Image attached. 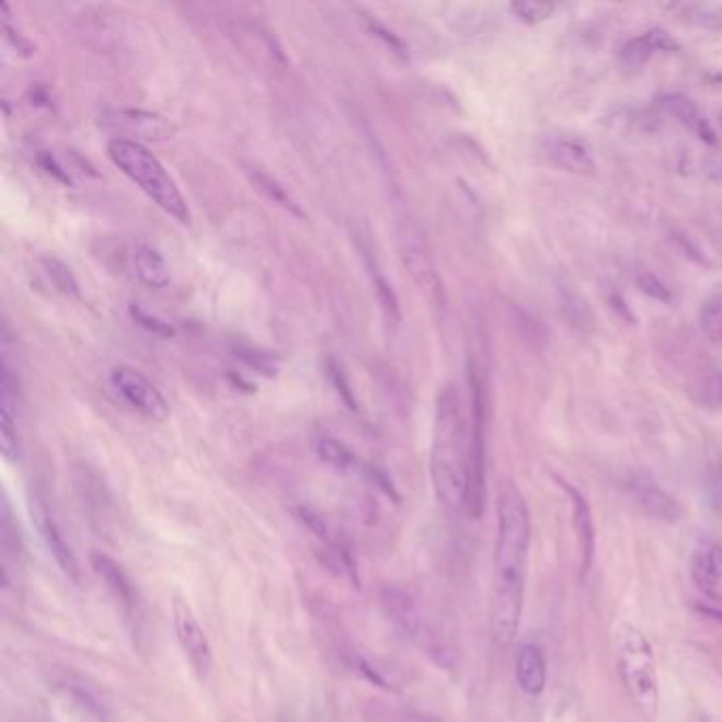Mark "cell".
Instances as JSON below:
<instances>
[{
	"instance_id": "cell-28",
	"label": "cell",
	"mask_w": 722,
	"mask_h": 722,
	"mask_svg": "<svg viewBox=\"0 0 722 722\" xmlns=\"http://www.w3.org/2000/svg\"><path fill=\"white\" fill-rule=\"evenodd\" d=\"M43 272H45L47 280L51 283V286H54L60 295H66V297H79V283H77V278L72 276L70 267L64 265L60 259H56V256H45V259H43Z\"/></svg>"
},
{
	"instance_id": "cell-4",
	"label": "cell",
	"mask_w": 722,
	"mask_h": 722,
	"mask_svg": "<svg viewBox=\"0 0 722 722\" xmlns=\"http://www.w3.org/2000/svg\"><path fill=\"white\" fill-rule=\"evenodd\" d=\"M617 667L631 703L646 717L655 719L660 710V676L655 651L646 635L633 626H619L617 635Z\"/></svg>"
},
{
	"instance_id": "cell-11",
	"label": "cell",
	"mask_w": 722,
	"mask_h": 722,
	"mask_svg": "<svg viewBox=\"0 0 722 722\" xmlns=\"http://www.w3.org/2000/svg\"><path fill=\"white\" fill-rule=\"evenodd\" d=\"M31 517L36 532L43 540V545L49 551V555L56 560V564L60 565V570L70 581L79 583L81 570H79L77 555L72 553V547L66 542L58 522L54 519V513L49 511V506L38 494H34L31 498Z\"/></svg>"
},
{
	"instance_id": "cell-5",
	"label": "cell",
	"mask_w": 722,
	"mask_h": 722,
	"mask_svg": "<svg viewBox=\"0 0 722 722\" xmlns=\"http://www.w3.org/2000/svg\"><path fill=\"white\" fill-rule=\"evenodd\" d=\"M471 451H469V490H467V515L479 519L485 506V437H488V390L479 367L471 360Z\"/></svg>"
},
{
	"instance_id": "cell-33",
	"label": "cell",
	"mask_w": 722,
	"mask_h": 722,
	"mask_svg": "<svg viewBox=\"0 0 722 722\" xmlns=\"http://www.w3.org/2000/svg\"><path fill=\"white\" fill-rule=\"evenodd\" d=\"M326 376L331 379L333 388L337 390V394L344 399V403H346L347 408L352 409V411H356V409H358V403H356V399H354V390H352L346 374H344V369H342V365H340L337 360H333V358L326 360Z\"/></svg>"
},
{
	"instance_id": "cell-1",
	"label": "cell",
	"mask_w": 722,
	"mask_h": 722,
	"mask_svg": "<svg viewBox=\"0 0 722 722\" xmlns=\"http://www.w3.org/2000/svg\"><path fill=\"white\" fill-rule=\"evenodd\" d=\"M498 526L494 547L490 631L496 646H508L522 623L530 555V511L522 492L504 481L498 492Z\"/></svg>"
},
{
	"instance_id": "cell-19",
	"label": "cell",
	"mask_w": 722,
	"mask_h": 722,
	"mask_svg": "<svg viewBox=\"0 0 722 722\" xmlns=\"http://www.w3.org/2000/svg\"><path fill=\"white\" fill-rule=\"evenodd\" d=\"M131 265L138 280L149 288H165L170 284V267L161 252L149 244H136L131 252Z\"/></svg>"
},
{
	"instance_id": "cell-24",
	"label": "cell",
	"mask_w": 722,
	"mask_h": 722,
	"mask_svg": "<svg viewBox=\"0 0 722 722\" xmlns=\"http://www.w3.org/2000/svg\"><path fill=\"white\" fill-rule=\"evenodd\" d=\"M249 176H251L254 188H256L259 193H263L270 202L278 204L280 208L288 210L290 215H295V217H299V219L306 217V213L301 210L299 202H297V199L288 193V188L280 185L276 179H272L270 174H265V172H261V170H249Z\"/></svg>"
},
{
	"instance_id": "cell-3",
	"label": "cell",
	"mask_w": 722,
	"mask_h": 722,
	"mask_svg": "<svg viewBox=\"0 0 722 722\" xmlns=\"http://www.w3.org/2000/svg\"><path fill=\"white\" fill-rule=\"evenodd\" d=\"M106 156L113 161V165L119 168L142 193H147L165 215L179 220L181 225L191 222V210L185 195L168 174L163 163L145 145L124 138H111L106 145Z\"/></svg>"
},
{
	"instance_id": "cell-35",
	"label": "cell",
	"mask_w": 722,
	"mask_h": 722,
	"mask_svg": "<svg viewBox=\"0 0 722 722\" xmlns=\"http://www.w3.org/2000/svg\"><path fill=\"white\" fill-rule=\"evenodd\" d=\"M2 15H4V18H2L4 38L13 45V49H15L18 54H22V56H32L31 41H28L24 34H20V32L11 26V20H9V7H7V4H2Z\"/></svg>"
},
{
	"instance_id": "cell-21",
	"label": "cell",
	"mask_w": 722,
	"mask_h": 722,
	"mask_svg": "<svg viewBox=\"0 0 722 722\" xmlns=\"http://www.w3.org/2000/svg\"><path fill=\"white\" fill-rule=\"evenodd\" d=\"M314 451L316 456L329 465L331 469L337 472H346V474H356V472L365 471V467L360 465L358 456L347 447L346 443H342L326 433H318L314 437Z\"/></svg>"
},
{
	"instance_id": "cell-15",
	"label": "cell",
	"mask_w": 722,
	"mask_h": 722,
	"mask_svg": "<svg viewBox=\"0 0 722 722\" xmlns=\"http://www.w3.org/2000/svg\"><path fill=\"white\" fill-rule=\"evenodd\" d=\"M558 303H560V314L570 324L576 333L581 335H592L596 329V314L589 303V299L570 283V280H560L558 283Z\"/></svg>"
},
{
	"instance_id": "cell-36",
	"label": "cell",
	"mask_w": 722,
	"mask_h": 722,
	"mask_svg": "<svg viewBox=\"0 0 722 722\" xmlns=\"http://www.w3.org/2000/svg\"><path fill=\"white\" fill-rule=\"evenodd\" d=\"M367 26H369V31L376 34L377 38H381V41L390 47V51H394V54H399V56H403V58L408 56L405 43H403L394 32L388 31L383 24H379L374 18H367Z\"/></svg>"
},
{
	"instance_id": "cell-17",
	"label": "cell",
	"mask_w": 722,
	"mask_h": 722,
	"mask_svg": "<svg viewBox=\"0 0 722 722\" xmlns=\"http://www.w3.org/2000/svg\"><path fill=\"white\" fill-rule=\"evenodd\" d=\"M515 676L519 689L528 697H538L547 687V661L538 644H524L515 660Z\"/></svg>"
},
{
	"instance_id": "cell-30",
	"label": "cell",
	"mask_w": 722,
	"mask_h": 722,
	"mask_svg": "<svg viewBox=\"0 0 722 722\" xmlns=\"http://www.w3.org/2000/svg\"><path fill=\"white\" fill-rule=\"evenodd\" d=\"M62 691L66 692V697L90 719L94 722H108V714L104 710L102 703H98L92 692L83 691V689H77L75 685H64Z\"/></svg>"
},
{
	"instance_id": "cell-29",
	"label": "cell",
	"mask_w": 722,
	"mask_h": 722,
	"mask_svg": "<svg viewBox=\"0 0 722 722\" xmlns=\"http://www.w3.org/2000/svg\"><path fill=\"white\" fill-rule=\"evenodd\" d=\"M508 11L522 24L536 26V24H542V22H547V20L553 18L555 4H551V2H536V0H515V2L508 4Z\"/></svg>"
},
{
	"instance_id": "cell-6",
	"label": "cell",
	"mask_w": 722,
	"mask_h": 722,
	"mask_svg": "<svg viewBox=\"0 0 722 722\" xmlns=\"http://www.w3.org/2000/svg\"><path fill=\"white\" fill-rule=\"evenodd\" d=\"M399 247L401 259L420 290L426 295L433 308H445V288L440 283L439 272L428 247L426 233L420 229L415 220H403L399 227Z\"/></svg>"
},
{
	"instance_id": "cell-14",
	"label": "cell",
	"mask_w": 722,
	"mask_h": 722,
	"mask_svg": "<svg viewBox=\"0 0 722 722\" xmlns=\"http://www.w3.org/2000/svg\"><path fill=\"white\" fill-rule=\"evenodd\" d=\"M564 488L570 503H572V513H574V528H576V538H578V553H581V576H585L594 562V549H596V528H594V517H592V506L587 498L570 483L560 481Z\"/></svg>"
},
{
	"instance_id": "cell-25",
	"label": "cell",
	"mask_w": 722,
	"mask_h": 722,
	"mask_svg": "<svg viewBox=\"0 0 722 722\" xmlns=\"http://www.w3.org/2000/svg\"><path fill=\"white\" fill-rule=\"evenodd\" d=\"M365 259H367V265H369V274H371L374 288H376L377 301H379V306L383 310V316H386L388 322H392L397 326L401 322V303H399V297H397L392 284L388 283V278L377 267L376 256H371L369 252H365Z\"/></svg>"
},
{
	"instance_id": "cell-12",
	"label": "cell",
	"mask_w": 722,
	"mask_h": 722,
	"mask_svg": "<svg viewBox=\"0 0 722 722\" xmlns=\"http://www.w3.org/2000/svg\"><path fill=\"white\" fill-rule=\"evenodd\" d=\"M628 494L640 506V511L653 519L674 524L683 515V506L678 501L649 474H633L628 481Z\"/></svg>"
},
{
	"instance_id": "cell-37",
	"label": "cell",
	"mask_w": 722,
	"mask_h": 722,
	"mask_svg": "<svg viewBox=\"0 0 722 722\" xmlns=\"http://www.w3.org/2000/svg\"><path fill=\"white\" fill-rule=\"evenodd\" d=\"M710 503L714 506V511L721 515L722 519V469L712 474L710 479Z\"/></svg>"
},
{
	"instance_id": "cell-2",
	"label": "cell",
	"mask_w": 722,
	"mask_h": 722,
	"mask_svg": "<svg viewBox=\"0 0 722 722\" xmlns=\"http://www.w3.org/2000/svg\"><path fill=\"white\" fill-rule=\"evenodd\" d=\"M469 451L471 428L454 383H447L437 397L433 449H431V479L433 488L447 513H467L469 490Z\"/></svg>"
},
{
	"instance_id": "cell-32",
	"label": "cell",
	"mask_w": 722,
	"mask_h": 722,
	"mask_svg": "<svg viewBox=\"0 0 722 722\" xmlns=\"http://www.w3.org/2000/svg\"><path fill=\"white\" fill-rule=\"evenodd\" d=\"M699 326L712 344H722V303H708L699 314Z\"/></svg>"
},
{
	"instance_id": "cell-8",
	"label": "cell",
	"mask_w": 722,
	"mask_h": 722,
	"mask_svg": "<svg viewBox=\"0 0 722 722\" xmlns=\"http://www.w3.org/2000/svg\"><path fill=\"white\" fill-rule=\"evenodd\" d=\"M111 383L127 405L136 409L138 413H142L145 417L156 420V422L168 420L170 405H168L165 397L142 371H138L129 365H119L111 371Z\"/></svg>"
},
{
	"instance_id": "cell-16",
	"label": "cell",
	"mask_w": 722,
	"mask_h": 722,
	"mask_svg": "<svg viewBox=\"0 0 722 722\" xmlns=\"http://www.w3.org/2000/svg\"><path fill=\"white\" fill-rule=\"evenodd\" d=\"M678 49H680V45L669 32L653 28V31H646L644 34L631 38L623 45L621 62L626 64L628 68H640L649 62L655 54H674Z\"/></svg>"
},
{
	"instance_id": "cell-20",
	"label": "cell",
	"mask_w": 722,
	"mask_h": 722,
	"mask_svg": "<svg viewBox=\"0 0 722 722\" xmlns=\"http://www.w3.org/2000/svg\"><path fill=\"white\" fill-rule=\"evenodd\" d=\"M92 568H94L95 574L104 581L108 592L124 604L127 612H131L136 606V592H134V585L127 578L126 572L122 570V565L117 564L115 560H111L108 555L94 553Z\"/></svg>"
},
{
	"instance_id": "cell-27",
	"label": "cell",
	"mask_w": 722,
	"mask_h": 722,
	"mask_svg": "<svg viewBox=\"0 0 722 722\" xmlns=\"http://www.w3.org/2000/svg\"><path fill=\"white\" fill-rule=\"evenodd\" d=\"M683 18L701 31L722 32V2L683 4Z\"/></svg>"
},
{
	"instance_id": "cell-22",
	"label": "cell",
	"mask_w": 722,
	"mask_h": 722,
	"mask_svg": "<svg viewBox=\"0 0 722 722\" xmlns=\"http://www.w3.org/2000/svg\"><path fill=\"white\" fill-rule=\"evenodd\" d=\"M383 606H386L388 615L392 617L394 626L403 633L415 638V633L420 631V615H417V608L413 606V601L403 592L388 587L383 592Z\"/></svg>"
},
{
	"instance_id": "cell-26",
	"label": "cell",
	"mask_w": 722,
	"mask_h": 722,
	"mask_svg": "<svg viewBox=\"0 0 722 722\" xmlns=\"http://www.w3.org/2000/svg\"><path fill=\"white\" fill-rule=\"evenodd\" d=\"M0 447L2 456L13 462L20 458V435H18V413L13 408H18L15 401L11 399H0Z\"/></svg>"
},
{
	"instance_id": "cell-10",
	"label": "cell",
	"mask_w": 722,
	"mask_h": 722,
	"mask_svg": "<svg viewBox=\"0 0 722 722\" xmlns=\"http://www.w3.org/2000/svg\"><path fill=\"white\" fill-rule=\"evenodd\" d=\"M172 623L176 631V640H179L188 663L193 665V669L199 676H208L213 669L210 642L206 638V631L199 626L195 612L181 597H174V601H172Z\"/></svg>"
},
{
	"instance_id": "cell-23",
	"label": "cell",
	"mask_w": 722,
	"mask_h": 722,
	"mask_svg": "<svg viewBox=\"0 0 722 722\" xmlns=\"http://www.w3.org/2000/svg\"><path fill=\"white\" fill-rule=\"evenodd\" d=\"M513 324L522 337V342L532 352H542L549 344V331L545 322L522 306H513Z\"/></svg>"
},
{
	"instance_id": "cell-9",
	"label": "cell",
	"mask_w": 722,
	"mask_h": 722,
	"mask_svg": "<svg viewBox=\"0 0 722 722\" xmlns=\"http://www.w3.org/2000/svg\"><path fill=\"white\" fill-rule=\"evenodd\" d=\"M538 147L542 158L562 172L576 176H594L597 172V159L592 145L574 134H545Z\"/></svg>"
},
{
	"instance_id": "cell-34",
	"label": "cell",
	"mask_w": 722,
	"mask_h": 722,
	"mask_svg": "<svg viewBox=\"0 0 722 722\" xmlns=\"http://www.w3.org/2000/svg\"><path fill=\"white\" fill-rule=\"evenodd\" d=\"M131 316H134V320L140 324V326H145L147 331H151V333H156V335H161V337H170V335H174V329L168 324V322H163V320H159L158 316H151L149 312H145L140 306H131Z\"/></svg>"
},
{
	"instance_id": "cell-38",
	"label": "cell",
	"mask_w": 722,
	"mask_h": 722,
	"mask_svg": "<svg viewBox=\"0 0 722 722\" xmlns=\"http://www.w3.org/2000/svg\"><path fill=\"white\" fill-rule=\"evenodd\" d=\"M706 172H708V176H710L714 183L722 185V159H714V161H710Z\"/></svg>"
},
{
	"instance_id": "cell-7",
	"label": "cell",
	"mask_w": 722,
	"mask_h": 722,
	"mask_svg": "<svg viewBox=\"0 0 722 722\" xmlns=\"http://www.w3.org/2000/svg\"><path fill=\"white\" fill-rule=\"evenodd\" d=\"M100 126L113 131V138H124L131 142L140 140H168L174 136L176 126L151 111L142 108H111L100 115ZM142 145V142H140Z\"/></svg>"
},
{
	"instance_id": "cell-31",
	"label": "cell",
	"mask_w": 722,
	"mask_h": 722,
	"mask_svg": "<svg viewBox=\"0 0 722 722\" xmlns=\"http://www.w3.org/2000/svg\"><path fill=\"white\" fill-rule=\"evenodd\" d=\"M635 284L640 288L642 295H646L653 301L660 303H672V290L669 286L661 280L660 276H655L653 272H640L635 276Z\"/></svg>"
},
{
	"instance_id": "cell-18",
	"label": "cell",
	"mask_w": 722,
	"mask_h": 722,
	"mask_svg": "<svg viewBox=\"0 0 722 722\" xmlns=\"http://www.w3.org/2000/svg\"><path fill=\"white\" fill-rule=\"evenodd\" d=\"M660 104L665 113L676 117L683 126L692 129L701 140L708 145H717V131L712 124L706 119V115L699 111V106L692 102L689 95L665 94L661 95Z\"/></svg>"
},
{
	"instance_id": "cell-13",
	"label": "cell",
	"mask_w": 722,
	"mask_h": 722,
	"mask_svg": "<svg viewBox=\"0 0 722 722\" xmlns=\"http://www.w3.org/2000/svg\"><path fill=\"white\" fill-rule=\"evenodd\" d=\"M692 583L697 589L714 601H722V545L706 540L691 558Z\"/></svg>"
}]
</instances>
